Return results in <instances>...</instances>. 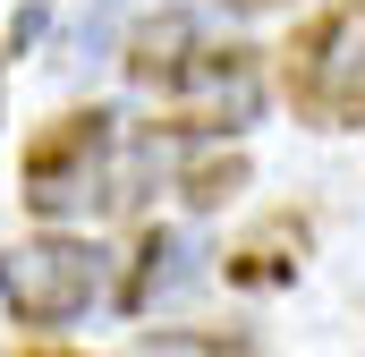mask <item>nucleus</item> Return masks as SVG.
<instances>
[{"instance_id": "f257e3e1", "label": "nucleus", "mask_w": 365, "mask_h": 357, "mask_svg": "<svg viewBox=\"0 0 365 357\" xmlns=\"http://www.w3.org/2000/svg\"><path fill=\"white\" fill-rule=\"evenodd\" d=\"M119 69H128V86L162 111L153 136H170V145H221V136L255 128V111H264V51L204 34L187 9L145 17L128 34Z\"/></svg>"}, {"instance_id": "f03ea898", "label": "nucleus", "mask_w": 365, "mask_h": 357, "mask_svg": "<svg viewBox=\"0 0 365 357\" xmlns=\"http://www.w3.org/2000/svg\"><path fill=\"white\" fill-rule=\"evenodd\" d=\"M136 196V171L119 154V111H60L34 145H26V213L34 221H93L119 213Z\"/></svg>"}, {"instance_id": "7ed1b4c3", "label": "nucleus", "mask_w": 365, "mask_h": 357, "mask_svg": "<svg viewBox=\"0 0 365 357\" xmlns=\"http://www.w3.org/2000/svg\"><path fill=\"white\" fill-rule=\"evenodd\" d=\"M272 86L297 128L357 136L365 128V0H323L272 51Z\"/></svg>"}, {"instance_id": "20e7f679", "label": "nucleus", "mask_w": 365, "mask_h": 357, "mask_svg": "<svg viewBox=\"0 0 365 357\" xmlns=\"http://www.w3.org/2000/svg\"><path fill=\"white\" fill-rule=\"evenodd\" d=\"M102 272H110V256L93 247L86 230H34V238L0 247V298H9L17 323L60 332V323H77L102 298Z\"/></svg>"}, {"instance_id": "39448f33", "label": "nucleus", "mask_w": 365, "mask_h": 357, "mask_svg": "<svg viewBox=\"0 0 365 357\" xmlns=\"http://www.w3.org/2000/svg\"><path fill=\"white\" fill-rule=\"evenodd\" d=\"M306 213H264L230 256H221V281L230 289H280V281H297V264H306Z\"/></svg>"}, {"instance_id": "423d86ee", "label": "nucleus", "mask_w": 365, "mask_h": 357, "mask_svg": "<svg viewBox=\"0 0 365 357\" xmlns=\"http://www.w3.org/2000/svg\"><path fill=\"white\" fill-rule=\"evenodd\" d=\"M170 187H179L187 213H221V204L247 187V154H238V145H230V154H221V145H179V154H170Z\"/></svg>"}, {"instance_id": "0eeeda50", "label": "nucleus", "mask_w": 365, "mask_h": 357, "mask_svg": "<svg viewBox=\"0 0 365 357\" xmlns=\"http://www.w3.org/2000/svg\"><path fill=\"white\" fill-rule=\"evenodd\" d=\"M179 256H187V238H179V230H162V221H153V230H136V256H128V281L110 289V298H119V315H145V306H153V289H170V281L187 272Z\"/></svg>"}, {"instance_id": "6e6552de", "label": "nucleus", "mask_w": 365, "mask_h": 357, "mask_svg": "<svg viewBox=\"0 0 365 357\" xmlns=\"http://www.w3.org/2000/svg\"><path fill=\"white\" fill-rule=\"evenodd\" d=\"M128 357H255V341H238V332H195V323H162V332H145Z\"/></svg>"}, {"instance_id": "1a4fd4ad", "label": "nucleus", "mask_w": 365, "mask_h": 357, "mask_svg": "<svg viewBox=\"0 0 365 357\" xmlns=\"http://www.w3.org/2000/svg\"><path fill=\"white\" fill-rule=\"evenodd\" d=\"M221 9H247V17H255V9H289V0H221Z\"/></svg>"}, {"instance_id": "9d476101", "label": "nucleus", "mask_w": 365, "mask_h": 357, "mask_svg": "<svg viewBox=\"0 0 365 357\" xmlns=\"http://www.w3.org/2000/svg\"><path fill=\"white\" fill-rule=\"evenodd\" d=\"M26 357H77V349H26Z\"/></svg>"}, {"instance_id": "9b49d317", "label": "nucleus", "mask_w": 365, "mask_h": 357, "mask_svg": "<svg viewBox=\"0 0 365 357\" xmlns=\"http://www.w3.org/2000/svg\"><path fill=\"white\" fill-rule=\"evenodd\" d=\"M0 60H9V51H0Z\"/></svg>"}]
</instances>
